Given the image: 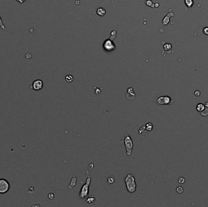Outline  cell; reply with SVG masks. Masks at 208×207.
<instances>
[{"label": "cell", "mask_w": 208, "mask_h": 207, "mask_svg": "<svg viewBox=\"0 0 208 207\" xmlns=\"http://www.w3.org/2000/svg\"><path fill=\"white\" fill-rule=\"evenodd\" d=\"M48 197H49V199L52 200V199H53L54 197V194L52 193H50L49 195H48Z\"/></svg>", "instance_id": "cell-26"}, {"label": "cell", "mask_w": 208, "mask_h": 207, "mask_svg": "<svg viewBox=\"0 0 208 207\" xmlns=\"http://www.w3.org/2000/svg\"><path fill=\"white\" fill-rule=\"evenodd\" d=\"M164 48H165V49L166 50H168V49H170V48H171V45L170 44H166V45H164Z\"/></svg>", "instance_id": "cell-23"}, {"label": "cell", "mask_w": 208, "mask_h": 207, "mask_svg": "<svg viewBox=\"0 0 208 207\" xmlns=\"http://www.w3.org/2000/svg\"><path fill=\"white\" fill-rule=\"evenodd\" d=\"M200 114H201L202 116H203V117H206V116H208V108H206L205 107V108H204L202 111L200 112Z\"/></svg>", "instance_id": "cell-15"}, {"label": "cell", "mask_w": 208, "mask_h": 207, "mask_svg": "<svg viewBox=\"0 0 208 207\" xmlns=\"http://www.w3.org/2000/svg\"><path fill=\"white\" fill-rule=\"evenodd\" d=\"M17 2H19L20 4H23V3H24V2H25L26 1V0H16Z\"/></svg>", "instance_id": "cell-30"}, {"label": "cell", "mask_w": 208, "mask_h": 207, "mask_svg": "<svg viewBox=\"0 0 208 207\" xmlns=\"http://www.w3.org/2000/svg\"><path fill=\"white\" fill-rule=\"evenodd\" d=\"M173 100L168 96H161L157 98L156 101V104L157 105H172L173 103Z\"/></svg>", "instance_id": "cell-4"}, {"label": "cell", "mask_w": 208, "mask_h": 207, "mask_svg": "<svg viewBox=\"0 0 208 207\" xmlns=\"http://www.w3.org/2000/svg\"><path fill=\"white\" fill-rule=\"evenodd\" d=\"M178 182L181 184H183L185 182V178L183 177H181L178 178Z\"/></svg>", "instance_id": "cell-22"}, {"label": "cell", "mask_w": 208, "mask_h": 207, "mask_svg": "<svg viewBox=\"0 0 208 207\" xmlns=\"http://www.w3.org/2000/svg\"><path fill=\"white\" fill-rule=\"evenodd\" d=\"M95 93H96V95H99L101 93V91L99 88H96V90H95Z\"/></svg>", "instance_id": "cell-24"}, {"label": "cell", "mask_w": 208, "mask_h": 207, "mask_svg": "<svg viewBox=\"0 0 208 207\" xmlns=\"http://www.w3.org/2000/svg\"><path fill=\"white\" fill-rule=\"evenodd\" d=\"M193 0H185V4L188 8H190L193 4Z\"/></svg>", "instance_id": "cell-14"}, {"label": "cell", "mask_w": 208, "mask_h": 207, "mask_svg": "<svg viewBox=\"0 0 208 207\" xmlns=\"http://www.w3.org/2000/svg\"><path fill=\"white\" fill-rule=\"evenodd\" d=\"M135 93L133 91V89L132 87H129L127 89V92L126 94V98L130 100H132L135 98Z\"/></svg>", "instance_id": "cell-7"}, {"label": "cell", "mask_w": 208, "mask_h": 207, "mask_svg": "<svg viewBox=\"0 0 208 207\" xmlns=\"http://www.w3.org/2000/svg\"><path fill=\"white\" fill-rule=\"evenodd\" d=\"M153 128V125L152 123H148L145 125V129H146L147 131H152Z\"/></svg>", "instance_id": "cell-13"}, {"label": "cell", "mask_w": 208, "mask_h": 207, "mask_svg": "<svg viewBox=\"0 0 208 207\" xmlns=\"http://www.w3.org/2000/svg\"><path fill=\"white\" fill-rule=\"evenodd\" d=\"M204 106H205L206 108H208V102H206L205 103V105H204Z\"/></svg>", "instance_id": "cell-31"}, {"label": "cell", "mask_w": 208, "mask_h": 207, "mask_svg": "<svg viewBox=\"0 0 208 207\" xmlns=\"http://www.w3.org/2000/svg\"><path fill=\"white\" fill-rule=\"evenodd\" d=\"M173 15H174L173 13L171 12V13H170V14H168L166 16H165L164 18V19H163V24L164 25L167 24L168 23V22H169L170 18L171 16H173Z\"/></svg>", "instance_id": "cell-8"}, {"label": "cell", "mask_w": 208, "mask_h": 207, "mask_svg": "<svg viewBox=\"0 0 208 207\" xmlns=\"http://www.w3.org/2000/svg\"><path fill=\"white\" fill-rule=\"evenodd\" d=\"M176 191H177V192L178 193V194H181L183 193L184 189H183V187H178L177 188V189H176Z\"/></svg>", "instance_id": "cell-19"}, {"label": "cell", "mask_w": 208, "mask_h": 207, "mask_svg": "<svg viewBox=\"0 0 208 207\" xmlns=\"http://www.w3.org/2000/svg\"><path fill=\"white\" fill-rule=\"evenodd\" d=\"M146 129H145V126H142V127H141V128L139 129V134H141V135L143 136V137H145V134H146Z\"/></svg>", "instance_id": "cell-11"}, {"label": "cell", "mask_w": 208, "mask_h": 207, "mask_svg": "<svg viewBox=\"0 0 208 207\" xmlns=\"http://www.w3.org/2000/svg\"><path fill=\"white\" fill-rule=\"evenodd\" d=\"M203 32L206 35H208V27H205L203 29Z\"/></svg>", "instance_id": "cell-28"}, {"label": "cell", "mask_w": 208, "mask_h": 207, "mask_svg": "<svg viewBox=\"0 0 208 207\" xmlns=\"http://www.w3.org/2000/svg\"><path fill=\"white\" fill-rule=\"evenodd\" d=\"M65 79L66 82L69 83V82H72L73 81V77L71 75H68L66 76Z\"/></svg>", "instance_id": "cell-18"}, {"label": "cell", "mask_w": 208, "mask_h": 207, "mask_svg": "<svg viewBox=\"0 0 208 207\" xmlns=\"http://www.w3.org/2000/svg\"><path fill=\"white\" fill-rule=\"evenodd\" d=\"M31 57H32V55L30 53H27V54L26 55V59H30V58H31Z\"/></svg>", "instance_id": "cell-27"}, {"label": "cell", "mask_w": 208, "mask_h": 207, "mask_svg": "<svg viewBox=\"0 0 208 207\" xmlns=\"http://www.w3.org/2000/svg\"><path fill=\"white\" fill-rule=\"evenodd\" d=\"M204 108H205V106H204L203 103L197 104V106H196V109H197V111L199 112L202 111Z\"/></svg>", "instance_id": "cell-10"}, {"label": "cell", "mask_w": 208, "mask_h": 207, "mask_svg": "<svg viewBox=\"0 0 208 207\" xmlns=\"http://www.w3.org/2000/svg\"><path fill=\"white\" fill-rule=\"evenodd\" d=\"M0 27H1V28L2 29H3V30H6V28H5V26H4V24H3V20H2L1 17V16H0Z\"/></svg>", "instance_id": "cell-20"}, {"label": "cell", "mask_w": 208, "mask_h": 207, "mask_svg": "<svg viewBox=\"0 0 208 207\" xmlns=\"http://www.w3.org/2000/svg\"><path fill=\"white\" fill-rule=\"evenodd\" d=\"M77 177H75V176H74V177H73V178H71V182H70L69 185L68 186V189H72V188H73V187H74V186L76 185V183H77Z\"/></svg>", "instance_id": "cell-9"}, {"label": "cell", "mask_w": 208, "mask_h": 207, "mask_svg": "<svg viewBox=\"0 0 208 207\" xmlns=\"http://www.w3.org/2000/svg\"><path fill=\"white\" fill-rule=\"evenodd\" d=\"M124 182L125 183L128 192L130 193H133L135 192L136 189V183L135 178L132 173H127V174L125 178Z\"/></svg>", "instance_id": "cell-1"}, {"label": "cell", "mask_w": 208, "mask_h": 207, "mask_svg": "<svg viewBox=\"0 0 208 207\" xmlns=\"http://www.w3.org/2000/svg\"><path fill=\"white\" fill-rule=\"evenodd\" d=\"M86 202H88V203H94V202H95V201H96V199H95L94 197L91 196V197H88V199L86 200Z\"/></svg>", "instance_id": "cell-16"}, {"label": "cell", "mask_w": 208, "mask_h": 207, "mask_svg": "<svg viewBox=\"0 0 208 207\" xmlns=\"http://www.w3.org/2000/svg\"><path fill=\"white\" fill-rule=\"evenodd\" d=\"M10 184L4 178L0 179V194H5L9 190Z\"/></svg>", "instance_id": "cell-5"}, {"label": "cell", "mask_w": 208, "mask_h": 207, "mask_svg": "<svg viewBox=\"0 0 208 207\" xmlns=\"http://www.w3.org/2000/svg\"><path fill=\"white\" fill-rule=\"evenodd\" d=\"M145 4H146L147 5H149V6H150V7H155V6H154L155 5H154V4L152 3V2L151 0H147V1L145 2Z\"/></svg>", "instance_id": "cell-21"}, {"label": "cell", "mask_w": 208, "mask_h": 207, "mask_svg": "<svg viewBox=\"0 0 208 207\" xmlns=\"http://www.w3.org/2000/svg\"><path fill=\"white\" fill-rule=\"evenodd\" d=\"M86 174L88 176V178H86L85 183L82 186L80 191L79 196L81 199H85V197L88 196V195L89 194V187L90 185L91 178V176H89V173L88 171H86Z\"/></svg>", "instance_id": "cell-2"}, {"label": "cell", "mask_w": 208, "mask_h": 207, "mask_svg": "<svg viewBox=\"0 0 208 207\" xmlns=\"http://www.w3.org/2000/svg\"><path fill=\"white\" fill-rule=\"evenodd\" d=\"M124 144L125 146L127 154L130 155L132 154V150L133 148V142L129 134H125L124 137Z\"/></svg>", "instance_id": "cell-3"}, {"label": "cell", "mask_w": 208, "mask_h": 207, "mask_svg": "<svg viewBox=\"0 0 208 207\" xmlns=\"http://www.w3.org/2000/svg\"><path fill=\"white\" fill-rule=\"evenodd\" d=\"M115 182V178L113 176H109L108 177V180H107V183L108 184H112Z\"/></svg>", "instance_id": "cell-17"}, {"label": "cell", "mask_w": 208, "mask_h": 207, "mask_svg": "<svg viewBox=\"0 0 208 207\" xmlns=\"http://www.w3.org/2000/svg\"><path fill=\"white\" fill-rule=\"evenodd\" d=\"M105 13H106L105 10L103 8H99L97 10V14H98L99 15H100V16H104V15L105 14Z\"/></svg>", "instance_id": "cell-12"}, {"label": "cell", "mask_w": 208, "mask_h": 207, "mask_svg": "<svg viewBox=\"0 0 208 207\" xmlns=\"http://www.w3.org/2000/svg\"><path fill=\"white\" fill-rule=\"evenodd\" d=\"M195 96H197V97H198V96H200V94H201V92H200V91H198L197 90L195 92Z\"/></svg>", "instance_id": "cell-25"}, {"label": "cell", "mask_w": 208, "mask_h": 207, "mask_svg": "<svg viewBox=\"0 0 208 207\" xmlns=\"http://www.w3.org/2000/svg\"><path fill=\"white\" fill-rule=\"evenodd\" d=\"M94 168V164H93V163H91V164H89V165L88 166V169H92Z\"/></svg>", "instance_id": "cell-29"}, {"label": "cell", "mask_w": 208, "mask_h": 207, "mask_svg": "<svg viewBox=\"0 0 208 207\" xmlns=\"http://www.w3.org/2000/svg\"><path fill=\"white\" fill-rule=\"evenodd\" d=\"M32 87L34 90L39 91L43 87V83L41 80H36L33 82Z\"/></svg>", "instance_id": "cell-6"}]
</instances>
